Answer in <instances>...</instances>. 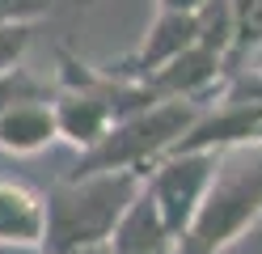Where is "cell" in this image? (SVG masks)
I'll list each match as a JSON object with an SVG mask.
<instances>
[{
    "mask_svg": "<svg viewBox=\"0 0 262 254\" xmlns=\"http://www.w3.org/2000/svg\"><path fill=\"white\" fill-rule=\"evenodd\" d=\"M144 191V178L131 169L114 174H89V178H63L42 199L47 229H42V254H76L89 246H106L114 225L131 208V199Z\"/></svg>",
    "mask_w": 262,
    "mask_h": 254,
    "instance_id": "obj_1",
    "label": "cell"
},
{
    "mask_svg": "<svg viewBox=\"0 0 262 254\" xmlns=\"http://www.w3.org/2000/svg\"><path fill=\"white\" fill-rule=\"evenodd\" d=\"M254 220H262V144H237L220 152L211 186L173 254H224Z\"/></svg>",
    "mask_w": 262,
    "mask_h": 254,
    "instance_id": "obj_2",
    "label": "cell"
},
{
    "mask_svg": "<svg viewBox=\"0 0 262 254\" xmlns=\"http://www.w3.org/2000/svg\"><path fill=\"white\" fill-rule=\"evenodd\" d=\"M199 102H152L148 110L119 119L102 140H97L89 152L76 157V169L68 178H89V174H114V169H131V174H148V165H157L161 157H169L173 144L199 123Z\"/></svg>",
    "mask_w": 262,
    "mask_h": 254,
    "instance_id": "obj_3",
    "label": "cell"
},
{
    "mask_svg": "<svg viewBox=\"0 0 262 254\" xmlns=\"http://www.w3.org/2000/svg\"><path fill=\"white\" fill-rule=\"evenodd\" d=\"M220 152H169L161 157L148 174H144V191L157 203L165 229L173 233V242L190 229L194 212L211 186V174H216Z\"/></svg>",
    "mask_w": 262,
    "mask_h": 254,
    "instance_id": "obj_4",
    "label": "cell"
},
{
    "mask_svg": "<svg viewBox=\"0 0 262 254\" xmlns=\"http://www.w3.org/2000/svg\"><path fill=\"white\" fill-rule=\"evenodd\" d=\"M194 43H199L194 13H157V22L148 26L144 43L131 51L119 68H110V72H119V76H127V81H148L152 72H161L169 60H178V55L190 51Z\"/></svg>",
    "mask_w": 262,
    "mask_h": 254,
    "instance_id": "obj_5",
    "label": "cell"
},
{
    "mask_svg": "<svg viewBox=\"0 0 262 254\" xmlns=\"http://www.w3.org/2000/svg\"><path fill=\"white\" fill-rule=\"evenodd\" d=\"M220 72H224V60L220 55H211L207 47H199L194 43L190 51H182L178 60H169L161 72H152L148 81V93L157 97V102H169V97H182V102H199L211 85L220 81Z\"/></svg>",
    "mask_w": 262,
    "mask_h": 254,
    "instance_id": "obj_6",
    "label": "cell"
},
{
    "mask_svg": "<svg viewBox=\"0 0 262 254\" xmlns=\"http://www.w3.org/2000/svg\"><path fill=\"white\" fill-rule=\"evenodd\" d=\"M51 114H55V131H59L68 144H76L80 152H89V148L114 127L110 106H106L97 93H89V89H63V93L51 102Z\"/></svg>",
    "mask_w": 262,
    "mask_h": 254,
    "instance_id": "obj_7",
    "label": "cell"
},
{
    "mask_svg": "<svg viewBox=\"0 0 262 254\" xmlns=\"http://www.w3.org/2000/svg\"><path fill=\"white\" fill-rule=\"evenodd\" d=\"M106 250L110 254H173V233L165 229V220H161L157 203L148 199V191H140L131 199V208L114 225Z\"/></svg>",
    "mask_w": 262,
    "mask_h": 254,
    "instance_id": "obj_8",
    "label": "cell"
},
{
    "mask_svg": "<svg viewBox=\"0 0 262 254\" xmlns=\"http://www.w3.org/2000/svg\"><path fill=\"white\" fill-rule=\"evenodd\" d=\"M47 208L42 195H34L21 182L0 178V246H42Z\"/></svg>",
    "mask_w": 262,
    "mask_h": 254,
    "instance_id": "obj_9",
    "label": "cell"
},
{
    "mask_svg": "<svg viewBox=\"0 0 262 254\" xmlns=\"http://www.w3.org/2000/svg\"><path fill=\"white\" fill-rule=\"evenodd\" d=\"M55 114L51 102H26L0 114V148L5 152H38L55 140Z\"/></svg>",
    "mask_w": 262,
    "mask_h": 254,
    "instance_id": "obj_10",
    "label": "cell"
},
{
    "mask_svg": "<svg viewBox=\"0 0 262 254\" xmlns=\"http://www.w3.org/2000/svg\"><path fill=\"white\" fill-rule=\"evenodd\" d=\"M228 13H233V51L224 68H237L245 55L262 51V0H228Z\"/></svg>",
    "mask_w": 262,
    "mask_h": 254,
    "instance_id": "obj_11",
    "label": "cell"
},
{
    "mask_svg": "<svg viewBox=\"0 0 262 254\" xmlns=\"http://www.w3.org/2000/svg\"><path fill=\"white\" fill-rule=\"evenodd\" d=\"M194 30H199V47L228 60V51H233V13H228V0H207L194 13Z\"/></svg>",
    "mask_w": 262,
    "mask_h": 254,
    "instance_id": "obj_12",
    "label": "cell"
},
{
    "mask_svg": "<svg viewBox=\"0 0 262 254\" xmlns=\"http://www.w3.org/2000/svg\"><path fill=\"white\" fill-rule=\"evenodd\" d=\"M26 102H47V81L26 72L21 64L0 72V114L13 110V106H26Z\"/></svg>",
    "mask_w": 262,
    "mask_h": 254,
    "instance_id": "obj_13",
    "label": "cell"
},
{
    "mask_svg": "<svg viewBox=\"0 0 262 254\" xmlns=\"http://www.w3.org/2000/svg\"><path fill=\"white\" fill-rule=\"evenodd\" d=\"M30 38H34V26H0V72L21 64Z\"/></svg>",
    "mask_w": 262,
    "mask_h": 254,
    "instance_id": "obj_14",
    "label": "cell"
},
{
    "mask_svg": "<svg viewBox=\"0 0 262 254\" xmlns=\"http://www.w3.org/2000/svg\"><path fill=\"white\" fill-rule=\"evenodd\" d=\"M51 13V0H0V26H34Z\"/></svg>",
    "mask_w": 262,
    "mask_h": 254,
    "instance_id": "obj_15",
    "label": "cell"
},
{
    "mask_svg": "<svg viewBox=\"0 0 262 254\" xmlns=\"http://www.w3.org/2000/svg\"><path fill=\"white\" fill-rule=\"evenodd\" d=\"M207 0H157V13H199Z\"/></svg>",
    "mask_w": 262,
    "mask_h": 254,
    "instance_id": "obj_16",
    "label": "cell"
},
{
    "mask_svg": "<svg viewBox=\"0 0 262 254\" xmlns=\"http://www.w3.org/2000/svg\"><path fill=\"white\" fill-rule=\"evenodd\" d=\"M254 144H262V127H258V135H254Z\"/></svg>",
    "mask_w": 262,
    "mask_h": 254,
    "instance_id": "obj_17",
    "label": "cell"
}]
</instances>
